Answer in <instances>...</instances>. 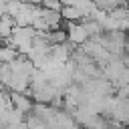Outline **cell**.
<instances>
[{"label": "cell", "instance_id": "5b68a950", "mask_svg": "<svg viewBox=\"0 0 129 129\" xmlns=\"http://www.w3.org/2000/svg\"><path fill=\"white\" fill-rule=\"evenodd\" d=\"M18 56V50L14 46H6V44H0V62H10Z\"/></svg>", "mask_w": 129, "mask_h": 129}, {"label": "cell", "instance_id": "7a4b0ae2", "mask_svg": "<svg viewBox=\"0 0 129 129\" xmlns=\"http://www.w3.org/2000/svg\"><path fill=\"white\" fill-rule=\"evenodd\" d=\"M8 97H10V103H12V107H16V109H20V111H30V107H32V99L26 95V93H18V91H8Z\"/></svg>", "mask_w": 129, "mask_h": 129}, {"label": "cell", "instance_id": "8992f818", "mask_svg": "<svg viewBox=\"0 0 129 129\" xmlns=\"http://www.w3.org/2000/svg\"><path fill=\"white\" fill-rule=\"evenodd\" d=\"M107 14H109L111 18H115V20H121V18H127V16H129L127 6H115V8H111Z\"/></svg>", "mask_w": 129, "mask_h": 129}, {"label": "cell", "instance_id": "ba28073f", "mask_svg": "<svg viewBox=\"0 0 129 129\" xmlns=\"http://www.w3.org/2000/svg\"><path fill=\"white\" fill-rule=\"evenodd\" d=\"M20 2H26V4H40V0H20Z\"/></svg>", "mask_w": 129, "mask_h": 129}, {"label": "cell", "instance_id": "52a82bcc", "mask_svg": "<svg viewBox=\"0 0 129 129\" xmlns=\"http://www.w3.org/2000/svg\"><path fill=\"white\" fill-rule=\"evenodd\" d=\"M40 6L48 8V10H60V0H40Z\"/></svg>", "mask_w": 129, "mask_h": 129}, {"label": "cell", "instance_id": "277c9868", "mask_svg": "<svg viewBox=\"0 0 129 129\" xmlns=\"http://www.w3.org/2000/svg\"><path fill=\"white\" fill-rule=\"evenodd\" d=\"M58 12H60V18H62V20H81V10H79L77 6L62 4Z\"/></svg>", "mask_w": 129, "mask_h": 129}, {"label": "cell", "instance_id": "3957f363", "mask_svg": "<svg viewBox=\"0 0 129 129\" xmlns=\"http://www.w3.org/2000/svg\"><path fill=\"white\" fill-rule=\"evenodd\" d=\"M79 22L83 24V28H85V32H87V36H89V38H95L97 34H101V32H103V26H101L97 20L89 18V16H83Z\"/></svg>", "mask_w": 129, "mask_h": 129}, {"label": "cell", "instance_id": "6da1fadb", "mask_svg": "<svg viewBox=\"0 0 129 129\" xmlns=\"http://www.w3.org/2000/svg\"><path fill=\"white\" fill-rule=\"evenodd\" d=\"M60 26L67 30V40H71L73 44H81V42H85L89 38L85 28H83V24L79 20H62Z\"/></svg>", "mask_w": 129, "mask_h": 129}]
</instances>
